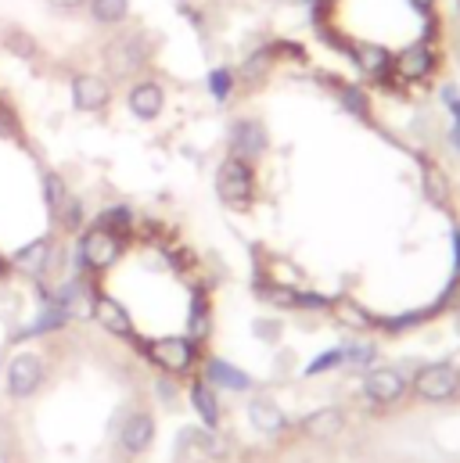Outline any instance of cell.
Listing matches in <instances>:
<instances>
[{"label": "cell", "instance_id": "1", "mask_svg": "<svg viewBox=\"0 0 460 463\" xmlns=\"http://www.w3.org/2000/svg\"><path fill=\"white\" fill-rule=\"evenodd\" d=\"M155 54V40L140 29L133 33H119L112 43L105 47V69L115 80H129L133 72H140Z\"/></svg>", "mask_w": 460, "mask_h": 463}, {"label": "cell", "instance_id": "2", "mask_svg": "<svg viewBox=\"0 0 460 463\" xmlns=\"http://www.w3.org/2000/svg\"><path fill=\"white\" fill-rule=\"evenodd\" d=\"M216 194H220V202L230 205V209H248L252 205V198H255V169H252V162H244V158H224L220 162V169H216Z\"/></svg>", "mask_w": 460, "mask_h": 463}, {"label": "cell", "instance_id": "3", "mask_svg": "<svg viewBox=\"0 0 460 463\" xmlns=\"http://www.w3.org/2000/svg\"><path fill=\"white\" fill-rule=\"evenodd\" d=\"M43 377H47V363L36 348H18L7 366H4V381H7V395L11 399H29L43 388Z\"/></svg>", "mask_w": 460, "mask_h": 463}, {"label": "cell", "instance_id": "4", "mask_svg": "<svg viewBox=\"0 0 460 463\" xmlns=\"http://www.w3.org/2000/svg\"><path fill=\"white\" fill-rule=\"evenodd\" d=\"M410 388L417 392V399L425 402H450L460 395V366L454 363H425L417 366V373L410 377Z\"/></svg>", "mask_w": 460, "mask_h": 463}, {"label": "cell", "instance_id": "5", "mask_svg": "<svg viewBox=\"0 0 460 463\" xmlns=\"http://www.w3.org/2000/svg\"><path fill=\"white\" fill-rule=\"evenodd\" d=\"M148 363H155L162 373H187L198 363V342H191L187 335H169V338H155L144 345Z\"/></svg>", "mask_w": 460, "mask_h": 463}, {"label": "cell", "instance_id": "6", "mask_svg": "<svg viewBox=\"0 0 460 463\" xmlns=\"http://www.w3.org/2000/svg\"><path fill=\"white\" fill-rule=\"evenodd\" d=\"M119 255H122V237L98 227V223L91 231H83L80 244H76V259H80V266L87 273H105Z\"/></svg>", "mask_w": 460, "mask_h": 463}, {"label": "cell", "instance_id": "7", "mask_svg": "<svg viewBox=\"0 0 460 463\" xmlns=\"http://www.w3.org/2000/svg\"><path fill=\"white\" fill-rule=\"evenodd\" d=\"M407 388H410V381H407V373H403L399 366H370V370L363 373V381H359L363 399L374 402V406H392V402H399V399L407 395Z\"/></svg>", "mask_w": 460, "mask_h": 463}, {"label": "cell", "instance_id": "8", "mask_svg": "<svg viewBox=\"0 0 460 463\" xmlns=\"http://www.w3.org/2000/svg\"><path fill=\"white\" fill-rule=\"evenodd\" d=\"M439 69V54L432 47V40H414L410 47H403L392 58V76H399L403 83H421Z\"/></svg>", "mask_w": 460, "mask_h": 463}, {"label": "cell", "instance_id": "9", "mask_svg": "<svg viewBox=\"0 0 460 463\" xmlns=\"http://www.w3.org/2000/svg\"><path fill=\"white\" fill-rule=\"evenodd\" d=\"M69 94H72V109H76V112L98 116V112H105L109 101H112V83H109L105 76H98V72H80V76H72Z\"/></svg>", "mask_w": 460, "mask_h": 463}, {"label": "cell", "instance_id": "10", "mask_svg": "<svg viewBox=\"0 0 460 463\" xmlns=\"http://www.w3.org/2000/svg\"><path fill=\"white\" fill-rule=\"evenodd\" d=\"M155 442V417L148 410H129L119 424V449L126 457H140L148 453Z\"/></svg>", "mask_w": 460, "mask_h": 463}, {"label": "cell", "instance_id": "11", "mask_svg": "<svg viewBox=\"0 0 460 463\" xmlns=\"http://www.w3.org/2000/svg\"><path fill=\"white\" fill-rule=\"evenodd\" d=\"M227 147L234 158L252 162V158L266 155L270 137H266V129H263L255 118H234V122H230V133H227Z\"/></svg>", "mask_w": 460, "mask_h": 463}, {"label": "cell", "instance_id": "12", "mask_svg": "<svg viewBox=\"0 0 460 463\" xmlns=\"http://www.w3.org/2000/svg\"><path fill=\"white\" fill-rule=\"evenodd\" d=\"M126 109H129V116L140 118V122H155V118L166 112V87L155 83V80H137V83H129V90H126Z\"/></svg>", "mask_w": 460, "mask_h": 463}, {"label": "cell", "instance_id": "13", "mask_svg": "<svg viewBox=\"0 0 460 463\" xmlns=\"http://www.w3.org/2000/svg\"><path fill=\"white\" fill-rule=\"evenodd\" d=\"M202 381H209L216 392L224 388V392H248L252 388V377L241 370V366H234L230 359L224 355H209L206 363H202V373H198Z\"/></svg>", "mask_w": 460, "mask_h": 463}, {"label": "cell", "instance_id": "14", "mask_svg": "<svg viewBox=\"0 0 460 463\" xmlns=\"http://www.w3.org/2000/svg\"><path fill=\"white\" fill-rule=\"evenodd\" d=\"M248 424L259 431V435H266V439H273V435H281L284 428H288V417H284V410L270 399V395H255V399H248Z\"/></svg>", "mask_w": 460, "mask_h": 463}, {"label": "cell", "instance_id": "15", "mask_svg": "<svg viewBox=\"0 0 460 463\" xmlns=\"http://www.w3.org/2000/svg\"><path fill=\"white\" fill-rule=\"evenodd\" d=\"M187 402H191V410L198 413V420H202L206 428H220V417H224V410H220V392H216L209 381L195 377V381L187 384Z\"/></svg>", "mask_w": 460, "mask_h": 463}, {"label": "cell", "instance_id": "16", "mask_svg": "<svg viewBox=\"0 0 460 463\" xmlns=\"http://www.w3.org/2000/svg\"><path fill=\"white\" fill-rule=\"evenodd\" d=\"M91 317L109 331L115 338H133V320H129V313H126V306H119L115 298L109 295H94V309H91Z\"/></svg>", "mask_w": 460, "mask_h": 463}, {"label": "cell", "instance_id": "17", "mask_svg": "<svg viewBox=\"0 0 460 463\" xmlns=\"http://www.w3.org/2000/svg\"><path fill=\"white\" fill-rule=\"evenodd\" d=\"M299 428H302V435L313 439V442H331L335 435H342L345 413L339 406H321V410H313L310 417H302Z\"/></svg>", "mask_w": 460, "mask_h": 463}, {"label": "cell", "instance_id": "18", "mask_svg": "<svg viewBox=\"0 0 460 463\" xmlns=\"http://www.w3.org/2000/svg\"><path fill=\"white\" fill-rule=\"evenodd\" d=\"M273 65H277V43L255 47V51H248V54H244L237 80H241V83H259V80H266V76H270V69H273Z\"/></svg>", "mask_w": 460, "mask_h": 463}, {"label": "cell", "instance_id": "19", "mask_svg": "<svg viewBox=\"0 0 460 463\" xmlns=\"http://www.w3.org/2000/svg\"><path fill=\"white\" fill-rule=\"evenodd\" d=\"M87 11H91L94 25L115 29V25H122L129 18V0H87Z\"/></svg>", "mask_w": 460, "mask_h": 463}, {"label": "cell", "instance_id": "20", "mask_svg": "<svg viewBox=\"0 0 460 463\" xmlns=\"http://www.w3.org/2000/svg\"><path fill=\"white\" fill-rule=\"evenodd\" d=\"M421 191L428 194L432 205L450 209V184H446V173H443L439 165H425V173H421Z\"/></svg>", "mask_w": 460, "mask_h": 463}, {"label": "cell", "instance_id": "21", "mask_svg": "<svg viewBox=\"0 0 460 463\" xmlns=\"http://www.w3.org/2000/svg\"><path fill=\"white\" fill-rule=\"evenodd\" d=\"M335 98L342 105L349 116L356 118H367L370 116V101H367V90L356 87V83H335Z\"/></svg>", "mask_w": 460, "mask_h": 463}, {"label": "cell", "instance_id": "22", "mask_svg": "<svg viewBox=\"0 0 460 463\" xmlns=\"http://www.w3.org/2000/svg\"><path fill=\"white\" fill-rule=\"evenodd\" d=\"M133 223H137V216H133V209H126V205H109V209H101V216H98V227L119 233L122 241L133 233Z\"/></svg>", "mask_w": 460, "mask_h": 463}, {"label": "cell", "instance_id": "23", "mask_svg": "<svg viewBox=\"0 0 460 463\" xmlns=\"http://www.w3.org/2000/svg\"><path fill=\"white\" fill-rule=\"evenodd\" d=\"M206 87H209V98H213L216 105H227L230 98H234V87H237V72L227 69V65H220V69L209 72Z\"/></svg>", "mask_w": 460, "mask_h": 463}, {"label": "cell", "instance_id": "24", "mask_svg": "<svg viewBox=\"0 0 460 463\" xmlns=\"http://www.w3.org/2000/svg\"><path fill=\"white\" fill-rule=\"evenodd\" d=\"M331 313H335V320L342 324V327H349V331H367L374 320L363 313V306L359 302H352V298H342V302H335L331 306Z\"/></svg>", "mask_w": 460, "mask_h": 463}, {"label": "cell", "instance_id": "25", "mask_svg": "<svg viewBox=\"0 0 460 463\" xmlns=\"http://www.w3.org/2000/svg\"><path fill=\"white\" fill-rule=\"evenodd\" d=\"M54 220H58V227H62L65 233H76L83 223H87V205H83L76 194H69V198H65V205L58 209V216H54Z\"/></svg>", "mask_w": 460, "mask_h": 463}, {"label": "cell", "instance_id": "26", "mask_svg": "<svg viewBox=\"0 0 460 463\" xmlns=\"http://www.w3.org/2000/svg\"><path fill=\"white\" fill-rule=\"evenodd\" d=\"M69 194H72V191H69V184H65L58 173H43V202H47V213H51V216H58V209L65 205Z\"/></svg>", "mask_w": 460, "mask_h": 463}, {"label": "cell", "instance_id": "27", "mask_svg": "<svg viewBox=\"0 0 460 463\" xmlns=\"http://www.w3.org/2000/svg\"><path fill=\"white\" fill-rule=\"evenodd\" d=\"M345 366V348H328V352H321L317 359H310L306 363V377H324V373H331V370H342Z\"/></svg>", "mask_w": 460, "mask_h": 463}, {"label": "cell", "instance_id": "28", "mask_svg": "<svg viewBox=\"0 0 460 463\" xmlns=\"http://www.w3.org/2000/svg\"><path fill=\"white\" fill-rule=\"evenodd\" d=\"M4 47H7L14 58H36V40H33L25 29H7V33H4Z\"/></svg>", "mask_w": 460, "mask_h": 463}, {"label": "cell", "instance_id": "29", "mask_svg": "<svg viewBox=\"0 0 460 463\" xmlns=\"http://www.w3.org/2000/svg\"><path fill=\"white\" fill-rule=\"evenodd\" d=\"M345 348V366H370L378 359V345L374 342H349Z\"/></svg>", "mask_w": 460, "mask_h": 463}, {"label": "cell", "instance_id": "30", "mask_svg": "<svg viewBox=\"0 0 460 463\" xmlns=\"http://www.w3.org/2000/svg\"><path fill=\"white\" fill-rule=\"evenodd\" d=\"M155 395H158L162 402H173V399H177V381H173V373H162V377L155 381Z\"/></svg>", "mask_w": 460, "mask_h": 463}, {"label": "cell", "instance_id": "31", "mask_svg": "<svg viewBox=\"0 0 460 463\" xmlns=\"http://www.w3.org/2000/svg\"><path fill=\"white\" fill-rule=\"evenodd\" d=\"M277 335H281V324H277V320H255V338L273 342Z\"/></svg>", "mask_w": 460, "mask_h": 463}, {"label": "cell", "instance_id": "32", "mask_svg": "<svg viewBox=\"0 0 460 463\" xmlns=\"http://www.w3.org/2000/svg\"><path fill=\"white\" fill-rule=\"evenodd\" d=\"M54 11H80V7H87V0H47Z\"/></svg>", "mask_w": 460, "mask_h": 463}, {"label": "cell", "instance_id": "33", "mask_svg": "<svg viewBox=\"0 0 460 463\" xmlns=\"http://www.w3.org/2000/svg\"><path fill=\"white\" fill-rule=\"evenodd\" d=\"M410 4H414V7H421V11H432V4H436V0H410Z\"/></svg>", "mask_w": 460, "mask_h": 463}, {"label": "cell", "instance_id": "34", "mask_svg": "<svg viewBox=\"0 0 460 463\" xmlns=\"http://www.w3.org/2000/svg\"><path fill=\"white\" fill-rule=\"evenodd\" d=\"M0 370H4V363H0Z\"/></svg>", "mask_w": 460, "mask_h": 463}]
</instances>
